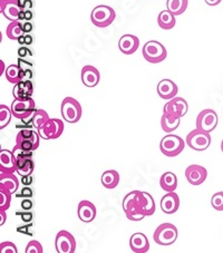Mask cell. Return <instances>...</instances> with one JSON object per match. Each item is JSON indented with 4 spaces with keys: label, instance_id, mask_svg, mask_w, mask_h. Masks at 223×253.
<instances>
[{
    "label": "cell",
    "instance_id": "cell-19",
    "mask_svg": "<svg viewBox=\"0 0 223 253\" xmlns=\"http://www.w3.org/2000/svg\"><path fill=\"white\" fill-rule=\"evenodd\" d=\"M100 81V74L98 69L91 66V65H86L82 68V83L89 88H94L98 85Z\"/></svg>",
    "mask_w": 223,
    "mask_h": 253
},
{
    "label": "cell",
    "instance_id": "cell-20",
    "mask_svg": "<svg viewBox=\"0 0 223 253\" xmlns=\"http://www.w3.org/2000/svg\"><path fill=\"white\" fill-rule=\"evenodd\" d=\"M157 94L162 99H172L178 95V85L171 80H162L157 84Z\"/></svg>",
    "mask_w": 223,
    "mask_h": 253
},
{
    "label": "cell",
    "instance_id": "cell-7",
    "mask_svg": "<svg viewBox=\"0 0 223 253\" xmlns=\"http://www.w3.org/2000/svg\"><path fill=\"white\" fill-rule=\"evenodd\" d=\"M178 228L172 223H162L153 233V240L160 246H171L178 240Z\"/></svg>",
    "mask_w": 223,
    "mask_h": 253
},
{
    "label": "cell",
    "instance_id": "cell-28",
    "mask_svg": "<svg viewBox=\"0 0 223 253\" xmlns=\"http://www.w3.org/2000/svg\"><path fill=\"white\" fill-rule=\"evenodd\" d=\"M160 185L165 192H173L178 187V177L173 172H165L160 178Z\"/></svg>",
    "mask_w": 223,
    "mask_h": 253
},
{
    "label": "cell",
    "instance_id": "cell-23",
    "mask_svg": "<svg viewBox=\"0 0 223 253\" xmlns=\"http://www.w3.org/2000/svg\"><path fill=\"white\" fill-rule=\"evenodd\" d=\"M130 248L134 253H145L150 250V242L145 234L134 233L130 239Z\"/></svg>",
    "mask_w": 223,
    "mask_h": 253
},
{
    "label": "cell",
    "instance_id": "cell-9",
    "mask_svg": "<svg viewBox=\"0 0 223 253\" xmlns=\"http://www.w3.org/2000/svg\"><path fill=\"white\" fill-rule=\"evenodd\" d=\"M185 142L187 146L193 151L202 152L207 150L210 144H211V135H210V133L195 128L187 134Z\"/></svg>",
    "mask_w": 223,
    "mask_h": 253
},
{
    "label": "cell",
    "instance_id": "cell-10",
    "mask_svg": "<svg viewBox=\"0 0 223 253\" xmlns=\"http://www.w3.org/2000/svg\"><path fill=\"white\" fill-rule=\"evenodd\" d=\"M219 123L218 114L213 110H203L196 117V128L211 133L217 128Z\"/></svg>",
    "mask_w": 223,
    "mask_h": 253
},
{
    "label": "cell",
    "instance_id": "cell-24",
    "mask_svg": "<svg viewBox=\"0 0 223 253\" xmlns=\"http://www.w3.org/2000/svg\"><path fill=\"white\" fill-rule=\"evenodd\" d=\"M35 163L33 161V155H24L17 158V173L21 177L33 175Z\"/></svg>",
    "mask_w": 223,
    "mask_h": 253
},
{
    "label": "cell",
    "instance_id": "cell-21",
    "mask_svg": "<svg viewBox=\"0 0 223 253\" xmlns=\"http://www.w3.org/2000/svg\"><path fill=\"white\" fill-rule=\"evenodd\" d=\"M34 84L32 81H21L17 83L12 89V95L16 99H29L33 98Z\"/></svg>",
    "mask_w": 223,
    "mask_h": 253
},
{
    "label": "cell",
    "instance_id": "cell-32",
    "mask_svg": "<svg viewBox=\"0 0 223 253\" xmlns=\"http://www.w3.org/2000/svg\"><path fill=\"white\" fill-rule=\"evenodd\" d=\"M5 76L6 80L14 85L21 82V69L18 66V64L8 66L5 72Z\"/></svg>",
    "mask_w": 223,
    "mask_h": 253
},
{
    "label": "cell",
    "instance_id": "cell-3",
    "mask_svg": "<svg viewBox=\"0 0 223 253\" xmlns=\"http://www.w3.org/2000/svg\"><path fill=\"white\" fill-rule=\"evenodd\" d=\"M39 135L38 130L32 127H26L20 129L16 136V146L26 152H34L39 147Z\"/></svg>",
    "mask_w": 223,
    "mask_h": 253
},
{
    "label": "cell",
    "instance_id": "cell-22",
    "mask_svg": "<svg viewBox=\"0 0 223 253\" xmlns=\"http://www.w3.org/2000/svg\"><path fill=\"white\" fill-rule=\"evenodd\" d=\"M139 46V39L134 35H124L119 41V48L124 55H132L137 50Z\"/></svg>",
    "mask_w": 223,
    "mask_h": 253
},
{
    "label": "cell",
    "instance_id": "cell-5",
    "mask_svg": "<svg viewBox=\"0 0 223 253\" xmlns=\"http://www.w3.org/2000/svg\"><path fill=\"white\" fill-rule=\"evenodd\" d=\"M115 10L106 5H99L95 7L90 14V20L94 26L98 28H106L111 26L115 20Z\"/></svg>",
    "mask_w": 223,
    "mask_h": 253
},
{
    "label": "cell",
    "instance_id": "cell-2",
    "mask_svg": "<svg viewBox=\"0 0 223 253\" xmlns=\"http://www.w3.org/2000/svg\"><path fill=\"white\" fill-rule=\"evenodd\" d=\"M11 112L16 119L23 121V125H17V127L26 128L33 126V116L36 112V103L33 98L29 99H16L11 103Z\"/></svg>",
    "mask_w": 223,
    "mask_h": 253
},
{
    "label": "cell",
    "instance_id": "cell-37",
    "mask_svg": "<svg viewBox=\"0 0 223 253\" xmlns=\"http://www.w3.org/2000/svg\"><path fill=\"white\" fill-rule=\"evenodd\" d=\"M26 253H43L44 249L41 242L36 241V240H32V241L28 242L27 247H26Z\"/></svg>",
    "mask_w": 223,
    "mask_h": 253
},
{
    "label": "cell",
    "instance_id": "cell-41",
    "mask_svg": "<svg viewBox=\"0 0 223 253\" xmlns=\"http://www.w3.org/2000/svg\"><path fill=\"white\" fill-rule=\"evenodd\" d=\"M18 66L20 67L21 71H27V69H33V64L30 62H27L25 58H18Z\"/></svg>",
    "mask_w": 223,
    "mask_h": 253
},
{
    "label": "cell",
    "instance_id": "cell-40",
    "mask_svg": "<svg viewBox=\"0 0 223 253\" xmlns=\"http://www.w3.org/2000/svg\"><path fill=\"white\" fill-rule=\"evenodd\" d=\"M34 14L32 9H28V10H21L20 14H19V21H30L33 19Z\"/></svg>",
    "mask_w": 223,
    "mask_h": 253
},
{
    "label": "cell",
    "instance_id": "cell-1",
    "mask_svg": "<svg viewBox=\"0 0 223 253\" xmlns=\"http://www.w3.org/2000/svg\"><path fill=\"white\" fill-rule=\"evenodd\" d=\"M126 217L130 221H141L145 216L155 213V202L152 195L147 192L132 191L125 195L122 203Z\"/></svg>",
    "mask_w": 223,
    "mask_h": 253
},
{
    "label": "cell",
    "instance_id": "cell-48",
    "mask_svg": "<svg viewBox=\"0 0 223 253\" xmlns=\"http://www.w3.org/2000/svg\"><path fill=\"white\" fill-rule=\"evenodd\" d=\"M34 42L32 35H24V46H30Z\"/></svg>",
    "mask_w": 223,
    "mask_h": 253
},
{
    "label": "cell",
    "instance_id": "cell-43",
    "mask_svg": "<svg viewBox=\"0 0 223 253\" xmlns=\"http://www.w3.org/2000/svg\"><path fill=\"white\" fill-rule=\"evenodd\" d=\"M18 215H20L21 220H23V222H26V223H30L34 219V214L29 211H26L24 213H18Z\"/></svg>",
    "mask_w": 223,
    "mask_h": 253
},
{
    "label": "cell",
    "instance_id": "cell-18",
    "mask_svg": "<svg viewBox=\"0 0 223 253\" xmlns=\"http://www.w3.org/2000/svg\"><path fill=\"white\" fill-rule=\"evenodd\" d=\"M180 208V198L176 192H168L161 199V210L165 214H174Z\"/></svg>",
    "mask_w": 223,
    "mask_h": 253
},
{
    "label": "cell",
    "instance_id": "cell-27",
    "mask_svg": "<svg viewBox=\"0 0 223 253\" xmlns=\"http://www.w3.org/2000/svg\"><path fill=\"white\" fill-rule=\"evenodd\" d=\"M0 187H5L10 193H16L19 187V181L14 173L12 174H3L0 173Z\"/></svg>",
    "mask_w": 223,
    "mask_h": 253
},
{
    "label": "cell",
    "instance_id": "cell-47",
    "mask_svg": "<svg viewBox=\"0 0 223 253\" xmlns=\"http://www.w3.org/2000/svg\"><path fill=\"white\" fill-rule=\"evenodd\" d=\"M34 182V177L33 175H28V176H23V178H21V183H23L24 185H32Z\"/></svg>",
    "mask_w": 223,
    "mask_h": 253
},
{
    "label": "cell",
    "instance_id": "cell-17",
    "mask_svg": "<svg viewBox=\"0 0 223 253\" xmlns=\"http://www.w3.org/2000/svg\"><path fill=\"white\" fill-rule=\"evenodd\" d=\"M77 214L80 220L84 223H90L93 222L97 214V211H96V208L90 201L83 200L78 204L77 208Z\"/></svg>",
    "mask_w": 223,
    "mask_h": 253
},
{
    "label": "cell",
    "instance_id": "cell-42",
    "mask_svg": "<svg viewBox=\"0 0 223 253\" xmlns=\"http://www.w3.org/2000/svg\"><path fill=\"white\" fill-rule=\"evenodd\" d=\"M18 56L20 58H26L28 57V56H33V53L29 48H27L26 46H21L18 49Z\"/></svg>",
    "mask_w": 223,
    "mask_h": 253
},
{
    "label": "cell",
    "instance_id": "cell-38",
    "mask_svg": "<svg viewBox=\"0 0 223 253\" xmlns=\"http://www.w3.org/2000/svg\"><path fill=\"white\" fill-rule=\"evenodd\" d=\"M0 252L1 253H17L18 250H17L16 244L12 242H1L0 243Z\"/></svg>",
    "mask_w": 223,
    "mask_h": 253
},
{
    "label": "cell",
    "instance_id": "cell-35",
    "mask_svg": "<svg viewBox=\"0 0 223 253\" xmlns=\"http://www.w3.org/2000/svg\"><path fill=\"white\" fill-rule=\"evenodd\" d=\"M11 194L5 187H0V211H7L9 209Z\"/></svg>",
    "mask_w": 223,
    "mask_h": 253
},
{
    "label": "cell",
    "instance_id": "cell-51",
    "mask_svg": "<svg viewBox=\"0 0 223 253\" xmlns=\"http://www.w3.org/2000/svg\"><path fill=\"white\" fill-rule=\"evenodd\" d=\"M221 151L223 152V139H222V142H221Z\"/></svg>",
    "mask_w": 223,
    "mask_h": 253
},
{
    "label": "cell",
    "instance_id": "cell-6",
    "mask_svg": "<svg viewBox=\"0 0 223 253\" xmlns=\"http://www.w3.org/2000/svg\"><path fill=\"white\" fill-rule=\"evenodd\" d=\"M143 57L151 64H159L168 57V50L160 42L150 41L143 47Z\"/></svg>",
    "mask_w": 223,
    "mask_h": 253
},
{
    "label": "cell",
    "instance_id": "cell-29",
    "mask_svg": "<svg viewBox=\"0 0 223 253\" xmlns=\"http://www.w3.org/2000/svg\"><path fill=\"white\" fill-rule=\"evenodd\" d=\"M180 120L176 116L169 115L163 113V116L161 119V126L162 129L164 130L165 133H172L174 130L178 129V126H180Z\"/></svg>",
    "mask_w": 223,
    "mask_h": 253
},
{
    "label": "cell",
    "instance_id": "cell-39",
    "mask_svg": "<svg viewBox=\"0 0 223 253\" xmlns=\"http://www.w3.org/2000/svg\"><path fill=\"white\" fill-rule=\"evenodd\" d=\"M33 195H34L33 189H32V187L27 186V185H26L25 187H23V189H21V191L19 192V194H17V196H18V198H25V199L33 198Z\"/></svg>",
    "mask_w": 223,
    "mask_h": 253
},
{
    "label": "cell",
    "instance_id": "cell-50",
    "mask_svg": "<svg viewBox=\"0 0 223 253\" xmlns=\"http://www.w3.org/2000/svg\"><path fill=\"white\" fill-rule=\"evenodd\" d=\"M7 220L6 216V211H0V225H3Z\"/></svg>",
    "mask_w": 223,
    "mask_h": 253
},
{
    "label": "cell",
    "instance_id": "cell-14",
    "mask_svg": "<svg viewBox=\"0 0 223 253\" xmlns=\"http://www.w3.org/2000/svg\"><path fill=\"white\" fill-rule=\"evenodd\" d=\"M185 177L191 185L198 186L202 184V183L207 180L208 171L207 169L201 167V165H190V167L185 169Z\"/></svg>",
    "mask_w": 223,
    "mask_h": 253
},
{
    "label": "cell",
    "instance_id": "cell-15",
    "mask_svg": "<svg viewBox=\"0 0 223 253\" xmlns=\"http://www.w3.org/2000/svg\"><path fill=\"white\" fill-rule=\"evenodd\" d=\"M21 10L19 0H0V11L8 20H18Z\"/></svg>",
    "mask_w": 223,
    "mask_h": 253
},
{
    "label": "cell",
    "instance_id": "cell-26",
    "mask_svg": "<svg viewBox=\"0 0 223 253\" xmlns=\"http://www.w3.org/2000/svg\"><path fill=\"white\" fill-rule=\"evenodd\" d=\"M157 24L162 29H172L177 24L176 15L172 14L170 10H162L157 16Z\"/></svg>",
    "mask_w": 223,
    "mask_h": 253
},
{
    "label": "cell",
    "instance_id": "cell-8",
    "mask_svg": "<svg viewBox=\"0 0 223 253\" xmlns=\"http://www.w3.org/2000/svg\"><path fill=\"white\" fill-rule=\"evenodd\" d=\"M83 110L80 102L73 97H65L62 102V116L69 124H76L81 120Z\"/></svg>",
    "mask_w": 223,
    "mask_h": 253
},
{
    "label": "cell",
    "instance_id": "cell-25",
    "mask_svg": "<svg viewBox=\"0 0 223 253\" xmlns=\"http://www.w3.org/2000/svg\"><path fill=\"white\" fill-rule=\"evenodd\" d=\"M100 182H102L103 186L108 190L115 189L120 183V174L115 169H108L102 174Z\"/></svg>",
    "mask_w": 223,
    "mask_h": 253
},
{
    "label": "cell",
    "instance_id": "cell-49",
    "mask_svg": "<svg viewBox=\"0 0 223 253\" xmlns=\"http://www.w3.org/2000/svg\"><path fill=\"white\" fill-rule=\"evenodd\" d=\"M205 1V3H207V5H209V6H218L219 3H220L222 0H204Z\"/></svg>",
    "mask_w": 223,
    "mask_h": 253
},
{
    "label": "cell",
    "instance_id": "cell-16",
    "mask_svg": "<svg viewBox=\"0 0 223 253\" xmlns=\"http://www.w3.org/2000/svg\"><path fill=\"white\" fill-rule=\"evenodd\" d=\"M17 172V159L12 151L2 148L0 151V173L12 174Z\"/></svg>",
    "mask_w": 223,
    "mask_h": 253
},
{
    "label": "cell",
    "instance_id": "cell-30",
    "mask_svg": "<svg viewBox=\"0 0 223 253\" xmlns=\"http://www.w3.org/2000/svg\"><path fill=\"white\" fill-rule=\"evenodd\" d=\"M189 0H168L166 1V7L176 16H180L186 10Z\"/></svg>",
    "mask_w": 223,
    "mask_h": 253
},
{
    "label": "cell",
    "instance_id": "cell-31",
    "mask_svg": "<svg viewBox=\"0 0 223 253\" xmlns=\"http://www.w3.org/2000/svg\"><path fill=\"white\" fill-rule=\"evenodd\" d=\"M24 34L25 33L23 32V28H21V21L19 20L10 21V24L8 25L6 29L7 37L11 39V41H18Z\"/></svg>",
    "mask_w": 223,
    "mask_h": 253
},
{
    "label": "cell",
    "instance_id": "cell-11",
    "mask_svg": "<svg viewBox=\"0 0 223 253\" xmlns=\"http://www.w3.org/2000/svg\"><path fill=\"white\" fill-rule=\"evenodd\" d=\"M55 248L58 253H74L76 251V240L68 231L62 230L56 235Z\"/></svg>",
    "mask_w": 223,
    "mask_h": 253
},
{
    "label": "cell",
    "instance_id": "cell-4",
    "mask_svg": "<svg viewBox=\"0 0 223 253\" xmlns=\"http://www.w3.org/2000/svg\"><path fill=\"white\" fill-rule=\"evenodd\" d=\"M185 143L178 135L169 134L161 139L160 150L162 154L168 156V158H174V156L180 155L185 147Z\"/></svg>",
    "mask_w": 223,
    "mask_h": 253
},
{
    "label": "cell",
    "instance_id": "cell-44",
    "mask_svg": "<svg viewBox=\"0 0 223 253\" xmlns=\"http://www.w3.org/2000/svg\"><path fill=\"white\" fill-rule=\"evenodd\" d=\"M19 5L23 10H28L34 7V1L33 0H19Z\"/></svg>",
    "mask_w": 223,
    "mask_h": 253
},
{
    "label": "cell",
    "instance_id": "cell-33",
    "mask_svg": "<svg viewBox=\"0 0 223 253\" xmlns=\"http://www.w3.org/2000/svg\"><path fill=\"white\" fill-rule=\"evenodd\" d=\"M49 115L48 113L44 110H36L35 114L33 116V127L36 128L37 130L42 128L48 121H49Z\"/></svg>",
    "mask_w": 223,
    "mask_h": 253
},
{
    "label": "cell",
    "instance_id": "cell-12",
    "mask_svg": "<svg viewBox=\"0 0 223 253\" xmlns=\"http://www.w3.org/2000/svg\"><path fill=\"white\" fill-rule=\"evenodd\" d=\"M64 132V122L59 119H50L38 129V133L44 139H56L62 136Z\"/></svg>",
    "mask_w": 223,
    "mask_h": 253
},
{
    "label": "cell",
    "instance_id": "cell-46",
    "mask_svg": "<svg viewBox=\"0 0 223 253\" xmlns=\"http://www.w3.org/2000/svg\"><path fill=\"white\" fill-rule=\"evenodd\" d=\"M33 208H34V203L32 200H29V199L23 200V202H21V209H23V210L29 211V210H32Z\"/></svg>",
    "mask_w": 223,
    "mask_h": 253
},
{
    "label": "cell",
    "instance_id": "cell-34",
    "mask_svg": "<svg viewBox=\"0 0 223 253\" xmlns=\"http://www.w3.org/2000/svg\"><path fill=\"white\" fill-rule=\"evenodd\" d=\"M11 116H12L11 108L1 104V105H0V128L1 129L5 128L6 126L10 123Z\"/></svg>",
    "mask_w": 223,
    "mask_h": 253
},
{
    "label": "cell",
    "instance_id": "cell-45",
    "mask_svg": "<svg viewBox=\"0 0 223 253\" xmlns=\"http://www.w3.org/2000/svg\"><path fill=\"white\" fill-rule=\"evenodd\" d=\"M21 28H23V32L25 34H29L33 32L34 25L32 24V21H21Z\"/></svg>",
    "mask_w": 223,
    "mask_h": 253
},
{
    "label": "cell",
    "instance_id": "cell-36",
    "mask_svg": "<svg viewBox=\"0 0 223 253\" xmlns=\"http://www.w3.org/2000/svg\"><path fill=\"white\" fill-rule=\"evenodd\" d=\"M211 204L214 210L223 211V192H217L211 198Z\"/></svg>",
    "mask_w": 223,
    "mask_h": 253
},
{
    "label": "cell",
    "instance_id": "cell-13",
    "mask_svg": "<svg viewBox=\"0 0 223 253\" xmlns=\"http://www.w3.org/2000/svg\"><path fill=\"white\" fill-rule=\"evenodd\" d=\"M189 111L187 102L183 97H174L170 99L163 107V113L172 116H176L178 119L184 116Z\"/></svg>",
    "mask_w": 223,
    "mask_h": 253
}]
</instances>
